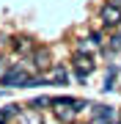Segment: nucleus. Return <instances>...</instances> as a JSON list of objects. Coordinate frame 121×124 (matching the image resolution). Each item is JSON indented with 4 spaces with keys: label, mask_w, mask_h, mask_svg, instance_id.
Segmentation results:
<instances>
[{
    "label": "nucleus",
    "mask_w": 121,
    "mask_h": 124,
    "mask_svg": "<svg viewBox=\"0 0 121 124\" xmlns=\"http://www.w3.org/2000/svg\"><path fill=\"white\" fill-rule=\"evenodd\" d=\"M47 105H52V97H36V99L30 102L33 110H41V108H47Z\"/></svg>",
    "instance_id": "f8f14e48"
},
{
    "label": "nucleus",
    "mask_w": 121,
    "mask_h": 124,
    "mask_svg": "<svg viewBox=\"0 0 121 124\" xmlns=\"http://www.w3.org/2000/svg\"><path fill=\"white\" fill-rule=\"evenodd\" d=\"M110 50H121V28L110 36Z\"/></svg>",
    "instance_id": "ddd939ff"
},
{
    "label": "nucleus",
    "mask_w": 121,
    "mask_h": 124,
    "mask_svg": "<svg viewBox=\"0 0 121 124\" xmlns=\"http://www.w3.org/2000/svg\"><path fill=\"white\" fill-rule=\"evenodd\" d=\"M72 66H74L77 80H80V83H85V80H88V75L94 72V58H91V53H74Z\"/></svg>",
    "instance_id": "39448f33"
},
{
    "label": "nucleus",
    "mask_w": 121,
    "mask_h": 124,
    "mask_svg": "<svg viewBox=\"0 0 121 124\" xmlns=\"http://www.w3.org/2000/svg\"><path fill=\"white\" fill-rule=\"evenodd\" d=\"M19 110H22V108H19L17 102H11V105L0 108V124H8L11 119H17V116H19Z\"/></svg>",
    "instance_id": "9d476101"
},
{
    "label": "nucleus",
    "mask_w": 121,
    "mask_h": 124,
    "mask_svg": "<svg viewBox=\"0 0 121 124\" xmlns=\"http://www.w3.org/2000/svg\"><path fill=\"white\" fill-rule=\"evenodd\" d=\"M30 63H33L36 72L50 69V66H52V63H50V50H47V47H36V50L30 53Z\"/></svg>",
    "instance_id": "423d86ee"
},
{
    "label": "nucleus",
    "mask_w": 121,
    "mask_h": 124,
    "mask_svg": "<svg viewBox=\"0 0 121 124\" xmlns=\"http://www.w3.org/2000/svg\"><path fill=\"white\" fill-rule=\"evenodd\" d=\"M99 19H102L105 28H121V3H105L102 8H99Z\"/></svg>",
    "instance_id": "20e7f679"
},
{
    "label": "nucleus",
    "mask_w": 121,
    "mask_h": 124,
    "mask_svg": "<svg viewBox=\"0 0 121 124\" xmlns=\"http://www.w3.org/2000/svg\"><path fill=\"white\" fill-rule=\"evenodd\" d=\"M116 66H113L110 72H107V77H105V85H102V91H113V85H116Z\"/></svg>",
    "instance_id": "9b49d317"
},
{
    "label": "nucleus",
    "mask_w": 121,
    "mask_h": 124,
    "mask_svg": "<svg viewBox=\"0 0 121 124\" xmlns=\"http://www.w3.org/2000/svg\"><path fill=\"white\" fill-rule=\"evenodd\" d=\"M17 121H19V124H44L41 113L33 110V108H22V110H19V116H17Z\"/></svg>",
    "instance_id": "0eeeda50"
},
{
    "label": "nucleus",
    "mask_w": 121,
    "mask_h": 124,
    "mask_svg": "<svg viewBox=\"0 0 121 124\" xmlns=\"http://www.w3.org/2000/svg\"><path fill=\"white\" fill-rule=\"evenodd\" d=\"M30 80H33V75L28 72V66L14 63L0 75V85H6V88H30Z\"/></svg>",
    "instance_id": "f03ea898"
},
{
    "label": "nucleus",
    "mask_w": 121,
    "mask_h": 124,
    "mask_svg": "<svg viewBox=\"0 0 121 124\" xmlns=\"http://www.w3.org/2000/svg\"><path fill=\"white\" fill-rule=\"evenodd\" d=\"M50 83H58V85H66L69 83V72L63 66H50V75H47Z\"/></svg>",
    "instance_id": "1a4fd4ad"
},
{
    "label": "nucleus",
    "mask_w": 121,
    "mask_h": 124,
    "mask_svg": "<svg viewBox=\"0 0 121 124\" xmlns=\"http://www.w3.org/2000/svg\"><path fill=\"white\" fill-rule=\"evenodd\" d=\"M91 110H94L91 124H121V113L113 105H94Z\"/></svg>",
    "instance_id": "7ed1b4c3"
},
{
    "label": "nucleus",
    "mask_w": 121,
    "mask_h": 124,
    "mask_svg": "<svg viewBox=\"0 0 121 124\" xmlns=\"http://www.w3.org/2000/svg\"><path fill=\"white\" fill-rule=\"evenodd\" d=\"M11 47L17 50V53H22V55H30L33 50H36V44H33V39H28V36H17V39L11 41Z\"/></svg>",
    "instance_id": "6e6552de"
},
{
    "label": "nucleus",
    "mask_w": 121,
    "mask_h": 124,
    "mask_svg": "<svg viewBox=\"0 0 121 124\" xmlns=\"http://www.w3.org/2000/svg\"><path fill=\"white\" fill-rule=\"evenodd\" d=\"M83 108H91V102L85 99H77V97H52V110H55V119L63 121V124H74L77 113Z\"/></svg>",
    "instance_id": "f257e3e1"
}]
</instances>
